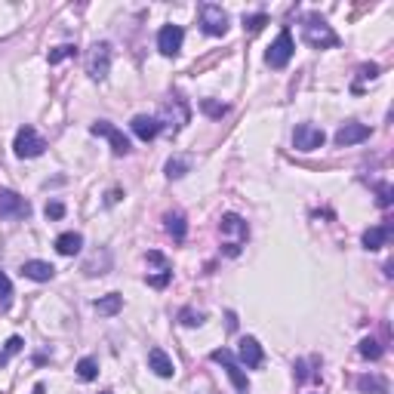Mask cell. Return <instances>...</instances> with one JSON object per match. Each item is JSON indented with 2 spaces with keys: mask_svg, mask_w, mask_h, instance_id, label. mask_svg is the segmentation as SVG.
Wrapping results in <instances>:
<instances>
[{
  "mask_svg": "<svg viewBox=\"0 0 394 394\" xmlns=\"http://www.w3.org/2000/svg\"><path fill=\"white\" fill-rule=\"evenodd\" d=\"M302 40H305L312 49H333V47H339V35L333 31V25L324 19V16H305L302 19Z\"/></svg>",
  "mask_w": 394,
  "mask_h": 394,
  "instance_id": "6da1fadb",
  "label": "cell"
},
{
  "mask_svg": "<svg viewBox=\"0 0 394 394\" xmlns=\"http://www.w3.org/2000/svg\"><path fill=\"white\" fill-rule=\"evenodd\" d=\"M219 231L225 234V238H231L228 244H225V256H238L240 253V244L250 238V225L240 219L238 213H225L219 219Z\"/></svg>",
  "mask_w": 394,
  "mask_h": 394,
  "instance_id": "7a4b0ae2",
  "label": "cell"
},
{
  "mask_svg": "<svg viewBox=\"0 0 394 394\" xmlns=\"http://www.w3.org/2000/svg\"><path fill=\"white\" fill-rule=\"evenodd\" d=\"M108 71H111V44L108 40H96L87 49V74L93 80H105Z\"/></svg>",
  "mask_w": 394,
  "mask_h": 394,
  "instance_id": "3957f363",
  "label": "cell"
},
{
  "mask_svg": "<svg viewBox=\"0 0 394 394\" xmlns=\"http://www.w3.org/2000/svg\"><path fill=\"white\" fill-rule=\"evenodd\" d=\"M13 151H16V157H22V161H31V157H40L47 151V139L40 136L35 127H22L19 133H16Z\"/></svg>",
  "mask_w": 394,
  "mask_h": 394,
  "instance_id": "277c9868",
  "label": "cell"
},
{
  "mask_svg": "<svg viewBox=\"0 0 394 394\" xmlns=\"http://www.w3.org/2000/svg\"><path fill=\"white\" fill-rule=\"evenodd\" d=\"M197 16H200V28H204V35H209V37L228 35L231 19H228V13H225L219 4H204Z\"/></svg>",
  "mask_w": 394,
  "mask_h": 394,
  "instance_id": "5b68a950",
  "label": "cell"
},
{
  "mask_svg": "<svg viewBox=\"0 0 394 394\" xmlns=\"http://www.w3.org/2000/svg\"><path fill=\"white\" fill-rule=\"evenodd\" d=\"M293 53H296V44H293V35H290V28H283L278 40H274L271 47H268V53H265V62H268V68H287L290 65V59Z\"/></svg>",
  "mask_w": 394,
  "mask_h": 394,
  "instance_id": "8992f818",
  "label": "cell"
},
{
  "mask_svg": "<svg viewBox=\"0 0 394 394\" xmlns=\"http://www.w3.org/2000/svg\"><path fill=\"white\" fill-rule=\"evenodd\" d=\"M209 357H213L216 364H222V367H225V373H228V379L234 382V388H238V394H250V379H247L244 367L238 364V357H234L228 348H216Z\"/></svg>",
  "mask_w": 394,
  "mask_h": 394,
  "instance_id": "52a82bcc",
  "label": "cell"
},
{
  "mask_svg": "<svg viewBox=\"0 0 394 394\" xmlns=\"http://www.w3.org/2000/svg\"><path fill=\"white\" fill-rule=\"evenodd\" d=\"M188 117H191V111H188V105H185V99H170L164 108H161V114H157V121H161V127H170L173 133H179L182 127L188 123Z\"/></svg>",
  "mask_w": 394,
  "mask_h": 394,
  "instance_id": "ba28073f",
  "label": "cell"
},
{
  "mask_svg": "<svg viewBox=\"0 0 394 394\" xmlns=\"http://www.w3.org/2000/svg\"><path fill=\"white\" fill-rule=\"evenodd\" d=\"M31 204L13 188H0V219H28Z\"/></svg>",
  "mask_w": 394,
  "mask_h": 394,
  "instance_id": "9c48e42d",
  "label": "cell"
},
{
  "mask_svg": "<svg viewBox=\"0 0 394 394\" xmlns=\"http://www.w3.org/2000/svg\"><path fill=\"white\" fill-rule=\"evenodd\" d=\"M90 133H93V136H99V139H108L111 142V151H114V157H123V154H130V139L123 136L121 130L114 127V123H108V121H96L93 127H90Z\"/></svg>",
  "mask_w": 394,
  "mask_h": 394,
  "instance_id": "30bf717a",
  "label": "cell"
},
{
  "mask_svg": "<svg viewBox=\"0 0 394 394\" xmlns=\"http://www.w3.org/2000/svg\"><path fill=\"white\" fill-rule=\"evenodd\" d=\"M324 142H326V133L321 127H314V123H299L293 130V145H296V151H317Z\"/></svg>",
  "mask_w": 394,
  "mask_h": 394,
  "instance_id": "8fae6325",
  "label": "cell"
},
{
  "mask_svg": "<svg viewBox=\"0 0 394 394\" xmlns=\"http://www.w3.org/2000/svg\"><path fill=\"white\" fill-rule=\"evenodd\" d=\"M238 364L247 367V370H259V367L265 364V351L259 345V339L253 336H244L238 345Z\"/></svg>",
  "mask_w": 394,
  "mask_h": 394,
  "instance_id": "7c38bea8",
  "label": "cell"
},
{
  "mask_svg": "<svg viewBox=\"0 0 394 394\" xmlns=\"http://www.w3.org/2000/svg\"><path fill=\"white\" fill-rule=\"evenodd\" d=\"M367 139H370V127H367V123H357V121L342 123V127L336 130V136H333V142H336L339 148L360 145V142H367Z\"/></svg>",
  "mask_w": 394,
  "mask_h": 394,
  "instance_id": "4fadbf2b",
  "label": "cell"
},
{
  "mask_svg": "<svg viewBox=\"0 0 394 394\" xmlns=\"http://www.w3.org/2000/svg\"><path fill=\"white\" fill-rule=\"evenodd\" d=\"M182 44H185V31H182L179 25H164V28L157 31V49H161L164 56H179Z\"/></svg>",
  "mask_w": 394,
  "mask_h": 394,
  "instance_id": "5bb4252c",
  "label": "cell"
},
{
  "mask_svg": "<svg viewBox=\"0 0 394 394\" xmlns=\"http://www.w3.org/2000/svg\"><path fill=\"white\" fill-rule=\"evenodd\" d=\"M148 370L154 376H161V379H173V376H176V364H173V357L166 355L164 348H151L148 351Z\"/></svg>",
  "mask_w": 394,
  "mask_h": 394,
  "instance_id": "9a60e30c",
  "label": "cell"
},
{
  "mask_svg": "<svg viewBox=\"0 0 394 394\" xmlns=\"http://www.w3.org/2000/svg\"><path fill=\"white\" fill-rule=\"evenodd\" d=\"M145 259H148L151 265H157V274H148V283H151V287H157V290H164L166 283L173 281V265L166 262V259H164L161 253H157V250H151V253H148Z\"/></svg>",
  "mask_w": 394,
  "mask_h": 394,
  "instance_id": "2e32d148",
  "label": "cell"
},
{
  "mask_svg": "<svg viewBox=\"0 0 394 394\" xmlns=\"http://www.w3.org/2000/svg\"><path fill=\"white\" fill-rule=\"evenodd\" d=\"M133 133H136V136L142 139V142H151V139H157L161 136V121H157V117H151V114H136L133 117Z\"/></svg>",
  "mask_w": 394,
  "mask_h": 394,
  "instance_id": "e0dca14e",
  "label": "cell"
},
{
  "mask_svg": "<svg viewBox=\"0 0 394 394\" xmlns=\"http://www.w3.org/2000/svg\"><path fill=\"white\" fill-rule=\"evenodd\" d=\"M22 274L28 281H37V283H47V281H53L56 278V268L44 262V259H28V262L22 265Z\"/></svg>",
  "mask_w": 394,
  "mask_h": 394,
  "instance_id": "ac0fdd59",
  "label": "cell"
},
{
  "mask_svg": "<svg viewBox=\"0 0 394 394\" xmlns=\"http://www.w3.org/2000/svg\"><path fill=\"white\" fill-rule=\"evenodd\" d=\"M108 271H111V253H108V250H96V253L83 262V274H87V278H99V274H108Z\"/></svg>",
  "mask_w": 394,
  "mask_h": 394,
  "instance_id": "d6986e66",
  "label": "cell"
},
{
  "mask_svg": "<svg viewBox=\"0 0 394 394\" xmlns=\"http://www.w3.org/2000/svg\"><path fill=\"white\" fill-rule=\"evenodd\" d=\"M80 247H83V234L80 231H65V234H59L56 238V250L62 256H78Z\"/></svg>",
  "mask_w": 394,
  "mask_h": 394,
  "instance_id": "ffe728a7",
  "label": "cell"
},
{
  "mask_svg": "<svg viewBox=\"0 0 394 394\" xmlns=\"http://www.w3.org/2000/svg\"><path fill=\"white\" fill-rule=\"evenodd\" d=\"M388 234H391V228L388 225H376V228H367L364 231V250H382L385 244H388Z\"/></svg>",
  "mask_w": 394,
  "mask_h": 394,
  "instance_id": "44dd1931",
  "label": "cell"
},
{
  "mask_svg": "<svg viewBox=\"0 0 394 394\" xmlns=\"http://www.w3.org/2000/svg\"><path fill=\"white\" fill-rule=\"evenodd\" d=\"M164 222H166V231L173 234V240H185V234H188V222H185V216L182 213H166L164 216Z\"/></svg>",
  "mask_w": 394,
  "mask_h": 394,
  "instance_id": "7402d4cb",
  "label": "cell"
},
{
  "mask_svg": "<svg viewBox=\"0 0 394 394\" xmlns=\"http://www.w3.org/2000/svg\"><path fill=\"white\" fill-rule=\"evenodd\" d=\"M191 170V157L188 154H173L170 161H166V179H182Z\"/></svg>",
  "mask_w": 394,
  "mask_h": 394,
  "instance_id": "603a6c76",
  "label": "cell"
},
{
  "mask_svg": "<svg viewBox=\"0 0 394 394\" xmlns=\"http://www.w3.org/2000/svg\"><path fill=\"white\" fill-rule=\"evenodd\" d=\"M121 308H123V296H121V293H108V296H102L96 302V312L102 317H114Z\"/></svg>",
  "mask_w": 394,
  "mask_h": 394,
  "instance_id": "cb8c5ba5",
  "label": "cell"
},
{
  "mask_svg": "<svg viewBox=\"0 0 394 394\" xmlns=\"http://www.w3.org/2000/svg\"><path fill=\"white\" fill-rule=\"evenodd\" d=\"M376 78H379V65H376V62L360 65L357 78H355V87H351V90H355V93H360V90H364V80H376Z\"/></svg>",
  "mask_w": 394,
  "mask_h": 394,
  "instance_id": "d4e9b609",
  "label": "cell"
},
{
  "mask_svg": "<svg viewBox=\"0 0 394 394\" xmlns=\"http://www.w3.org/2000/svg\"><path fill=\"white\" fill-rule=\"evenodd\" d=\"M78 376L83 382H93L96 376H99V364H96V357H83L80 364H78Z\"/></svg>",
  "mask_w": 394,
  "mask_h": 394,
  "instance_id": "484cf974",
  "label": "cell"
},
{
  "mask_svg": "<svg viewBox=\"0 0 394 394\" xmlns=\"http://www.w3.org/2000/svg\"><path fill=\"white\" fill-rule=\"evenodd\" d=\"M204 321H207V314L195 312V308H182V312H179V324L182 326H200Z\"/></svg>",
  "mask_w": 394,
  "mask_h": 394,
  "instance_id": "4316f807",
  "label": "cell"
},
{
  "mask_svg": "<svg viewBox=\"0 0 394 394\" xmlns=\"http://www.w3.org/2000/svg\"><path fill=\"white\" fill-rule=\"evenodd\" d=\"M78 56V47H71V44H62V47H56V49H49V65H59L62 59H74Z\"/></svg>",
  "mask_w": 394,
  "mask_h": 394,
  "instance_id": "83f0119b",
  "label": "cell"
},
{
  "mask_svg": "<svg viewBox=\"0 0 394 394\" xmlns=\"http://www.w3.org/2000/svg\"><path fill=\"white\" fill-rule=\"evenodd\" d=\"M200 111H204L207 117H225L228 114V105L213 102V99H200Z\"/></svg>",
  "mask_w": 394,
  "mask_h": 394,
  "instance_id": "f1b7e54d",
  "label": "cell"
},
{
  "mask_svg": "<svg viewBox=\"0 0 394 394\" xmlns=\"http://www.w3.org/2000/svg\"><path fill=\"white\" fill-rule=\"evenodd\" d=\"M357 351H360V357H367V360H379L382 357V345L376 339H364Z\"/></svg>",
  "mask_w": 394,
  "mask_h": 394,
  "instance_id": "f546056e",
  "label": "cell"
},
{
  "mask_svg": "<svg viewBox=\"0 0 394 394\" xmlns=\"http://www.w3.org/2000/svg\"><path fill=\"white\" fill-rule=\"evenodd\" d=\"M265 25H268V16H265V13L244 16V31H250V35H256V31H262Z\"/></svg>",
  "mask_w": 394,
  "mask_h": 394,
  "instance_id": "4dcf8cb0",
  "label": "cell"
},
{
  "mask_svg": "<svg viewBox=\"0 0 394 394\" xmlns=\"http://www.w3.org/2000/svg\"><path fill=\"white\" fill-rule=\"evenodd\" d=\"M357 388L360 391H367V394H385V385L379 382V379H376V376H373V379H370V376H360V379H357Z\"/></svg>",
  "mask_w": 394,
  "mask_h": 394,
  "instance_id": "1f68e13d",
  "label": "cell"
},
{
  "mask_svg": "<svg viewBox=\"0 0 394 394\" xmlns=\"http://www.w3.org/2000/svg\"><path fill=\"white\" fill-rule=\"evenodd\" d=\"M10 296H13V281L0 271V305H4V308L10 305Z\"/></svg>",
  "mask_w": 394,
  "mask_h": 394,
  "instance_id": "d6a6232c",
  "label": "cell"
},
{
  "mask_svg": "<svg viewBox=\"0 0 394 394\" xmlns=\"http://www.w3.org/2000/svg\"><path fill=\"white\" fill-rule=\"evenodd\" d=\"M44 213H47V219H62V216H65V204H62V200H53V204H47Z\"/></svg>",
  "mask_w": 394,
  "mask_h": 394,
  "instance_id": "836d02e7",
  "label": "cell"
},
{
  "mask_svg": "<svg viewBox=\"0 0 394 394\" xmlns=\"http://www.w3.org/2000/svg\"><path fill=\"white\" fill-rule=\"evenodd\" d=\"M376 195H379V200H376V204H379L382 209H385V207H391V185H385V182H382V185L376 188Z\"/></svg>",
  "mask_w": 394,
  "mask_h": 394,
  "instance_id": "e575fe53",
  "label": "cell"
},
{
  "mask_svg": "<svg viewBox=\"0 0 394 394\" xmlns=\"http://www.w3.org/2000/svg\"><path fill=\"white\" fill-rule=\"evenodd\" d=\"M102 394H114V391H102Z\"/></svg>",
  "mask_w": 394,
  "mask_h": 394,
  "instance_id": "d590c367",
  "label": "cell"
}]
</instances>
